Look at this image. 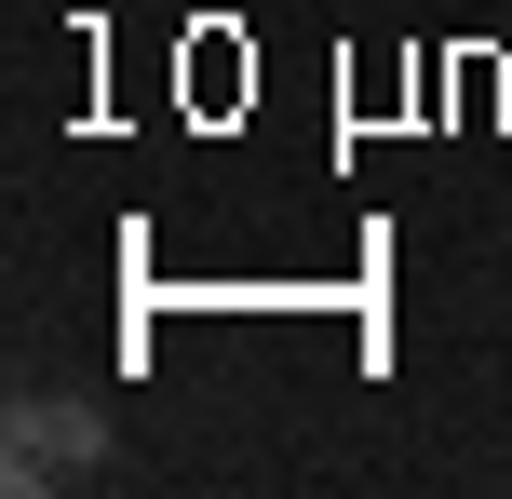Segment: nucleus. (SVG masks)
Returning a JSON list of instances; mask_svg holds the SVG:
<instances>
[{"label": "nucleus", "mask_w": 512, "mask_h": 499, "mask_svg": "<svg viewBox=\"0 0 512 499\" xmlns=\"http://www.w3.org/2000/svg\"><path fill=\"white\" fill-rule=\"evenodd\" d=\"M95 473H108V419L81 392H14V405H0V486H14V499L95 486Z\"/></svg>", "instance_id": "nucleus-1"}]
</instances>
